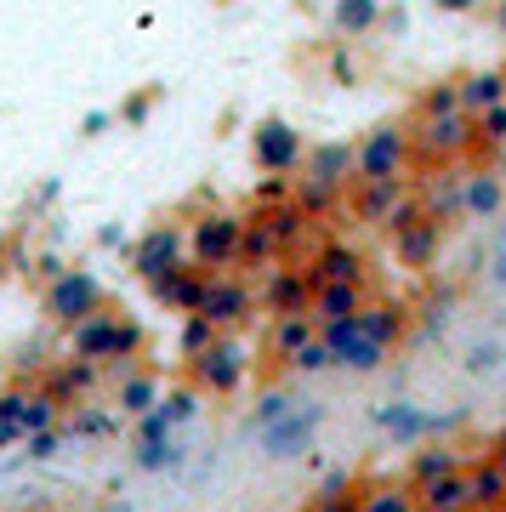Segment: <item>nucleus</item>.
I'll return each mask as SVG.
<instances>
[{
    "mask_svg": "<svg viewBox=\"0 0 506 512\" xmlns=\"http://www.w3.org/2000/svg\"><path fill=\"white\" fill-rule=\"evenodd\" d=\"M370 302L364 285H313V319L336 325V319H359V308Z\"/></svg>",
    "mask_w": 506,
    "mask_h": 512,
    "instance_id": "obj_27",
    "label": "nucleus"
},
{
    "mask_svg": "<svg viewBox=\"0 0 506 512\" xmlns=\"http://www.w3.org/2000/svg\"><path fill=\"white\" fill-rule=\"evenodd\" d=\"M6 387H12V382H6V376H0V393H6Z\"/></svg>",
    "mask_w": 506,
    "mask_h": 512,
    "instance_id": "obj_60",
    "label": "nucleus"
},
{
    "mask_svg": "<svg viewBox=\"0 0 506 512\" xmlns=\"http://www.w3.org/2000/svg\"><path fill=\"white\" fill-rule=\"evenodd\" d=\"M313 285H364V251L347 245V239H325L308 262Z\"/></svg>",
    "mask_w": 506,
    "mask_h": 512,
    "instance_id": "obj_16",
    "label": "nucleus"
},
{
    "mask_svg": "<svg viewBox=\"0 0 506 512\" xmlns=\"http://www.w3.org/2000/svg\"><path fill=\"white\" fill-rule=\"evenodd\" d=\"M330 365H336V353H330L325 342H319V336H313L308 348L290 359V370H302V376H319V370H330Z\"/></svg>",
    "mask_w": 506,
    "mask_h": 512,
    "instance_id": "obj_45",
    "label": "nucleus"
},
{
    "mask_svg": "<svg viewBox=\"0 0 506 512\" xmlns=\"http://www.w3.org/2000/svg\"><path fill=\"white\" fill-rule=\"evenodd\" d=\"M381 18H387L381 0H336V6H330V23H336V35H342L347 46H359L364 35H376Z\"/></svg>",
    "mask_w": 506,
    "mask_h": 512,
    "instance_id": "obj_24",
    "label": "nucleus"
},
{
    "mask_svg": "<svg viewBox=\"0 0 506 512\" xmlns=\"http://www.w3.org/2000/svg\"><path fill=\"white\" fill-rule=\"evenodd\" d=\"M126 262H131V274L143 279V285L165 279L171 268L188 262V228H182V222H154V228H143V234L126 245Z\"/></svg>",
    "mask_w": 506,
    "mask_h": 512,
    "instance_id": "obj_4",
    "label": "nucleus"
},
{
    "mask_svg": "<svg viewBox=\"0 0 506 512\" xmlns=\"http://www.w3.org/2000/svg\"><path fill=\"white\" fill-rule=\"evenodd\" d=\"M69 353L74 359H86V365H114L120 359V313H91L80 325L69 330Z\"/></svg>",
    "mask_w": 506,
    "mask_h": 512,
    "instance_id": "obj_13",
    "label": "nucleus"
},
{
    "mask_svg": "<svg viewBox=\"0 0 506 512\" xmlns=\"http://www.w3.org/2000/svg\"><path fill=\"white\" fill-rule=\"evenodd\" d=\"M421 211L438 222L450 217H467V177H450V171H433L427 188H421Z\"/></svg>",
    "mask_w": 506,
    "mask_h": 512,
    "instance_id": "obj_25",
    "label": "nucleus"
},
{
    "mask_svg": "<svg viewBox=\"0 0 506 512\" xmlns=\"http://www.w3.org/2000/svg\"><path fill=\"white\" fill-rule=\"evenodd\" d=\"M199 313L228 336V330H239L256 313V291L239 274H217V279H211V291H205V302H199Z\"/></svg>",
    "mask_w": 506,
    "mask_h": 512,
    "instance_id": "obj_12",
    "label": "nucleus"
},
{
    "mask_svg": "<svg viewBox=\"0 0 506 512\" xmlns=\"http://www.w3.org/2000/svg\"><path fill=\"white\" fill-rule=\"evenodd\" d=\"M472 154H484V160H501L506 154V103L472 114Z\"/></svg>",
    "mask_w": 506,
    "mask_h": 512,
    "instance_id": "obj_35",
    "label": "nucleus"
},
{
    "mask_svg": "<svg viewBox=\"0 0 506 512\" xmlns=\"http://www.w3.org/2000/svg\"><path fill=\"white\" fill-rule=\"evenodd\" d=\"M438 251H444V222L427 217V211L393 228V256H398V268H410V274H427V268L438 262Z\"/></svg>",
    "mask_w": 506,
    "mask_h": 512,
    "instance_id": "obj_11",
    "label": "nucleus"
},
{
    "mask_svg": "<svg viewBox=\"0 0 506 512\" xmlns=\"http://www.w3.org/2000/svg\"><path fill=\"white\" fill-rule=\"evenodd\" d=\"M359 478L347 473V467H330L325 473V484L313 490V501H308V512H359Z\"/></svg>",
    "mask_w": 506,
    "mask_h": 512,
    "instance_id": "obj_29",
    "label": "nucleus"
},
{
    "mask_svg": "<svg viewBox=\"0 0 506 512\" xmlns=\"http://www.w3.org/2000/svg\"><path fill=\"white\" fill-rule=\"evenodd\" d=\"M495 29L506 35V0H495Z\"/></svg>",
    "mask_w": 506,
    "mask_h": 512,
    "instance_id": "obj_58",
    "label": "nucleus"
},
{
    "mask_svg": "<svg viewBox=\"0 0 506 512\" xmlns=\"http://www.w3.org/2000/svg\"><path fill=\"white\" fill-rule=\"evenodd\" d=\"M319 421H325V404H296L285 421H273L268 433H262V456L268 461H296L313 450V433H319Z\"/></svg>",
    "mask_w": 506,
    "mask_h": 512,
    "instance_id": "obj_9",
    "label": "nucleus"
},
{
    "mask_svg": "<svg viewBox=\"0 0 506 512\" xmlns=\"http://www.w3.org/2000/svg\"><path fill=\"white\" fill-rule=\"evenodd\" d=\"M188 228V262L199 274H234L239 268V239H245V217L228 211V205H205L194 217L182 222Z\"/></svg>",
    "mask_w": 506,
    "mask_h": 512,
    "instance_id": "obj_1",
    "label": "nucleus"
},
{
    "mask_svg": "<svg viewBox=\"0 0 506 512\" xmlns=\"http://www.w3.org/2000/svg\"><path fill=\"white\" fill-rule=\"evenodd\" d=\"M410 148H416V160H461V154H472V114H421L416 131H410Z\"/></svg>",
    "mask_w": 506,
    "mask_h": 512,
    "instance_id": "obj_7",
    "label": "nucleus"
},
{
    "mask_svg": "<svg viewBox=\"0 0 506 512\" xmlns=\"http://www.w3.org/2000/svg\"><path fill=\"white\" fill-rule=\"evenodd\" d=\"M467 490H472V512H506V467L495 456L467 461Z\"/></svg>",
    "mask_w": 506,
    "mask_h": 512,
    "instance_id": "obj_23",
    "label": "nucleus"
},
{
    "mask_svg": "<svg viewBox=\"0 0 506 512\" xmlns=\"http://www.w3.org/2000/svg\"><path fill=\"white\" fill-rule=\"evenodd\" d=\"M416 165V148H410V131L398 120H381L376 131H364L359 160H353V183H404Z\"/></svg>",
    "mask_w": 506,
    "mask_h": 512,
    "instance_id": "obj_2",
    "label": "nucleus"
},
{
    "mask_svg": "<svg viewBox=\"0 0 506 512\" xmlns=\"http://www.w3.org/2000/svg\"><path fill=\"white\" fill-rule=\"evenodd\" d=\"M330 74H336V80H342V86H353V80H359V63H353V46H336V57H330Z\"/></svg>",
    "mask_w": 506,
    "mask_h": 512,
    "instance_id": "obj_50",
    "label": "nucleus"
},
{
    "mask_svg": "<svg viewBox=\"0 0 506 512\" xmlns=\"http://www.w3.org/2000/svg\"><path fill=\"white\" fill-rule=\"evenodd\" d=\"M97 387V365H86V359H63V365H52V370H40V393L46 399H57V404H80Z\"/></svg>",
    "mask_w": 506,
    "mask_h": 512,
    "instance_id": "obj_19",
    "label": "nucleus"
},
{
    "mask_svg": "<svg viewBox=\"0 0 506 512\" xmlns=\"http://www.w3.org/2000/svg\"><path fill=\"white\" fill-rule=\"evenodd\" d=\"M23 404H29V387H6L0 393V450L23 439Z\"/></svg>",
    "mask_w": 506,
    "mask_h": 512,
    "instance_id": "obj_39",
    "label": "nucleus"
},
{
    "mask_svg": "<svg viewBox=\"0 0 506 512\" xmlns=\"http://www.w3.org/2000/svg\"><path fill=\"white\" fill-rule=\"evenodd\" d=\"M319 336V319L313 313H285V319H268V359L273 365H290L296 353Z\"/></svg>",
    "mask_w": 506,
    "mask_h": 512,
    "instance_id": "obj_21",
    "label": "nucleus"
},
{
    "mask_svg": "<svg viewBox=\"0 0 506 512\" xmlns=\"http://www.w3.org/2000/svg\"><path fill=\"white\" fill-rule=\"evenodd\" d=\"M359 330L370 336V342H381V348H393V342L410 336V308L393 302V296H370V302L359 308Z\"/></svg>",
    "mask_w": 506,
    "mask_h": 512,
    "instance_id": "obj_18",
    "label": "nucleus"
},
{
    "mask_svg": "<svg viewBox=\"0 0 506 512\" xmlns=\"http://www.w3.org/2000/svg\"><path fill=\"white\" fill-rule=\"evenodd\" d=\"M217 336H222V330L211 325L205 313H182V325H177V353H182V359H199V353L211 348Z\"/></svg>",
    "mask_w": 506,
    "mask_h": 512,
    "instance_id": "obj_37",
    "label": "nucleus"
},
{
    "mask_svg": "<svg viewBox=\"0 0 506 512\" xmlns=\"http://www.w3.org/2000/svg\"><path fill=\"white\" fill-rule=\"evenodd\" d=\"M290 410H296V399H290L285 387H268V393L256 399V410H251V433H268L273 421H285Z\"/></svg>",
    "mask_w": 506,
    "mask_h": 512,
    "instance_id": "obj_40",
    "label": "nucleus"
},
{
    "mask_svg": "<svg viewBox=\"0 0 506 512\" xmlns=\"http://www.w3.org/2000/svg\"><path fill=\"white\" fill-rule=\"evenodd\" d=\"M69 433H80V439H109V433H114V410H103V404H86V410H74Z\"/></svg>",
    "mask_w": 506,
    "mask_h": 512,
    "instance_id": "obj_41",
    "label": "nucleus"
},
{
    "mask_svg": "<svg viewBox=\"0 0 506 512\" xmlns=\"http://www.w3.org/2000/svg\"><path fill=\"white\" fill-rule=\"evenodd\" d=\"M57 421H63V404L46 399L40 387H29V404H23V439H35V433H52Z\"/></svg>",
    "mask_w": 506,
    "mask_h": 512,
    "instance_id": "obj_38",
    "label": "nucleus"
},
{
    "mask_svg": "<svg viewBox=\"0 0 506 512\" xmlns=\"http://www.w3.org/2000/svg\"><path fill=\"white\" fill-rule=\"evenodd\" d=\"M63 274H69V262H63L57 251H40L35 256V279H40V285H52V279H63Z\"/></svg>",
    "mask_w": 506,
    "mask_h": 512,
    "instance_id": "obj_51",
    "label": "nucleus"
},
{
    "mask_svg": "<svg viewBox=\"0 0 506 512\" xmlns=\"http://www.w3.org/2000/svg\"><path fill=\"white\" fill-rule=\"evenodd\" d=\"M489 456H495V461H501V467H506V421H501V427H495V433H489Z\"/></svg>",
    "mask_w": 506,
    "mask_h": 512,
    "instance_id": "obj_55",
    "label": "nucleus"
},
{
    "mask_svg": "<svg viewBox=\"0 0 506 512\" xmlns=\"http://www.w3.org/2000/svg\"><path fill=\"white\" fill-rule=\"evenodd\" d=\"M57 450H63V427H52V433H35V439H29V456H35V461H52Z\"/></svg>",
    "mask_w": 506,
    "mask_h": 512,
    "instance_id": "obj_52",
    "label": "nucleus"
},
{
    "mask_svg": "<svg viewBox=\"0 0 506 512\" xmlns=\"http://www.w3.org/2000/svg\"><path fill=\"white\" fill-rule=\"evenodd\" d=\"M467 217L472 222H501L506 217V177L495 165L467 171Z\"/></svg>",
    "mask_w": 506,
    "mask_h": 512,
    "instance_id": "obj_20",
    "label": "nucleus"
},
{
    "mask_svg": "<svg viewBox=\"0 0 506 512\" xmlns=\"http://www.w3.org/2000/svg\"><path fill=\"white\" fill-rule=\"evenodd\" d=\"M109 126H114V109H91L86 120H80V131H86V137H103Z\"/></svg>",
    "mask_w": 506,
    "mask_h": 512,
    "instance_id": "obj_53",
    "label": "nucleus"
},
{
    "mask_svg": "<svg viewBox=\"0 0 506 512\" xmlns=\"http://www.w3.org/2000/svg\"><path fill=\"white\" fill-rule=\"evenodd\" d=\"M273 262H279V245H273V234H268V217L256 211V217H245V239H239V268H245V274H268Z\"/></svg>",
    "mask_w": 506,
    "mask_h": 512,
    "instance_id": "obj_28",
    "label": "nucleus"
},
{
    "mask_svg": "<svg viewBox=\"0 0 506 512\" xmlns=\"http://www.w3.org/2000/svg\"><path fill=\"white\" fill-rule=\"evenodd\" d=\"M182 456H188V450H182V439H177V433H171V439L131 444V467H137V473H177V467H182Z\"/></svg>",
    "mask_w": 506,
    "mask_h": 512,
    "instance_id": "obj_34",
    "label": "nucleus"
},
{
    "mask_svg": "<svg viewBox=\"0 0 506 512\" xmlns=\"http://www.w3.org/2000/svg\"><path fill=\"white\" fill-rule=\"evenodd\" d=\"M501 365H506V348H501V342H472V353H467V370H472V376H495Z\"/></svg>",
    "mask_w": 506,
    "mask_h": 512,
    "instance_id": "obj_44",
    "label": "nucleus"
},
{
    "mask_svg": "<svg viewBox=\"0 0 506 512\" xmlns=\"http://www.w3.org/2000/svg\"><path fill=\"white\" fill-rule=\"evenodd\" d=\"M489 285H495V291H506V217L495 222V251H489Z\"/></svg>",
    "mask_w": 506,
    "mask_h": 512,
    "instance_id": "obj_47",
    "label": "nucleus"
},
{
    "mask_svg": "<svg viewBox=\"0 0 506 512\" xmlns=\"http://www.w3.org/2000/svg\"><path fill=\"white\" fill-rule=\"evenodd\" d=\"M137 353H143V325H137V319H120V359H114V365H126Z\"/></svg>",
    "mask_w": 506,
    "mask_h": 512,
    "instance_id": "obj_49",
    "label": "nucleus"
},
{
    "mask_svg": "<svg viewBox=\"0 0 506 512\" xmlns=\"http://www.w3.org/2000/svg\"><path fill=\"white\" fill-rule=\"evenodd\" d=\"M251 365H256L251 348L239 342L234 330H228V336H217V342L199 353V359H188V370H194V387H199V393H217V399H234L239 387L251 382Z\"/></svg>",
    "mask_w": 506,
    "mask_h": 512,
    "instance_id": "obj_3",
    "label": "nucleus"
},
{
    "mask_svg": "<svg viewBox=\"0 0 506 512\" xmlns=\"http://www.w3.org/2000/svg\"><path fill=\"white\" fill-rule=\"evenodd\" d=\"M251 154H256V165H262V177H302L308 137L290 126V120L268 114V120H256V131H251Z\"/></svg>",
    "mask_w": 506,
    "mask_h": 512,
    "instance_id": "obj_6",
    "label": "nucleus"
},
{
    "mask_svg": "<svg viewBox=\"0 0 506 512\" xmlns=\"http://www.w3.org/2000/svg\"><path fill=\"white\" fill-rule=\"evenodd\" d=\"M256 308L268 313V319H285V313H313V279H308V268H290V262H273L268 274H262Z\"/></svg>",
    "mask_w": 506,
    "mask_h": 512,
    "instance_id": "obj_8",
    "label": "nucleus"
},
{
    "mask_svg": "<svg viewBox=\"0 0 506 512\" xmlns=\"http://www.w3.org/2000/svg\"><path fill=\"white\" fill-rule=\"evenodd\" d=\"M353 160H359V143H313L308 160H302V183L342 194L353 183Z\"/></svg>",
    "mask_w": 506,
    "mask_h": 512,
    "instance_id": "obj_15",
    "label": "nucleus"
},
{
    "mask_svg": "<svg viewBox=\"0 0 506 512\" xmlns=\"http://www.w3.org/2000/svg\"><path fill=\"white\" fill-rule=\"evenodd\" d=\"M97 245H109V251H120V245H126V228H120V222H109V228L97 234Z\"/></svg>",
    "mask_w": 506,
    "mask_h": 512,
    "instance_id": "obj_54",
    "label": "nucleus"
},
{
    "mask_svg": "<svg viewBox=\"0 0 506 512\" xmlns=\"http://www.w3.org/2000/svg\"><path fill=\"white\" fill-rule=\"evenodd\" d=\"M12 245H18V234H12V228H0V268L12 262Z\"/></svg>",
    "mask_w": 506,
    "mask_h": 512,
    "instance_id": "obj_57",
    "label": "nucleus"
},
{
    "mask_svg": "<svg viewBox=\"0 0 506 512\" xmlns=\"http://www.w3.org/2000/svg\"><path fill=\"white\" fill-rule=\"evenodd\" d=\"M467 461L455 456L450 444H427V450H416L410 456V467H404V484H433V478H444V473H461Z\"/></svg>",
    "mask_w": 506,
    "mask_h": 512,
    "instance_id": "obj_33",
    "label": "nucleus"
},
{
    "mask_svg": "<svg viewBox=\"0 0 506 512\" xmlns=\"http://www.w3.org/2000/svg\"><path fill=\"white\" fill-rule=\"evenodd\" d=\"M336 200H342V194H330V188H313V183H302V177H296V205H302L313 222L330 217V211H336Z\"/></svg>",
    "mask_w": 506,
    "mask_h": 512,
    "instance_id": "obj_42",
    "label": "nucleus"
},
{
    "mask_svg": "<svg viewBox=\"0 0 506 512\" xmlns=\"http://www.w3.org/2000/svg\"><path fill=\"white\" fill-rule=\"evenodd\" d=\"M285 200H296V188H290L285 177H262V183H256V205H262V211H273V205H285Z\"/></svg>",
    "mask_w": 506,
    "mask_h": 512,
    "instance_id": "obj_48",
    "label": "nucleus"
},
{
    "mask_svg": "<svg viewBox=\"0 0 506 512\" xmlns=\"http://www.w3.org/2000/svg\"><path fill=\"white\" fill-rule=\"evenodd\" d=\"M421 114H461V80H438L433 92L421 97Z\"/></svg>",
    "mask_w": 506,
    "mask_h": 512,
    "instance_id": "obj_43",
    "label": "nucleus"
},
{
    "mask_svg": "<svg viewBox=\"0 0 506 512\" xmlns=\"http://www.w3.org/2000/svg\"><path fill=\"white\" fill-rule=\"evenodd\" d=\"M148 291H154V302H160L165 313H199V302L211 291V274H199L194 262H182V268H171L165 279H154Z\"/></svg>",
    "mask_w": 506,
    "mask_h": 512,
    "instance_id": "obj_17",
    "label": "nucleus"
},
{
    "mask_svg": "<svg viewBox=\"0 0 506 512\" xmlns=\"http://www.w3.org/2000/svg\"><path fill=\"white\" fill-rule=\"evenodd\" d=\"M404 194H410L404 183H359L353 188V200H347V211H353L359 222H370V228H387L393 211L404 205Z\"/></svg>",
    "mask_w": 506,
    "mask_h": 512,
    "instance_id": "obj_22",
    "label": "nucleus"
},
{
    "mask_svg": "<svg viewBox=\"0 0 506 512\" xmlns=\"http://www.w3.org/2000/svg\"><path fill=\"white\" fill-rule=\"evenodd\" d=\"M359 512H416V484H370L359 495Z\"/></svg>",
    "mask_w": 506,
    "mask_h": 512,
    "instance_id": "obj_36",
    "label": "nucleus"
},
{
    "mask_svg": "<svg viewBox=\"0 0 506 512\" xmlns=\"http://www.w3.org/2000/svg\"><path fill=\"white\" fill-rule=\"evenodd\" d=\"M438 12H478V6H484V0H433Z\"/></svg>",
    "mask_w": 506,
    "mask_h": 512,
    "instance_id": "obj_56",
    "label": "nucleus"
},
{
    "mask_svg": "<svg viewBox=\"0 0 506 512\" xmlns=\"http://www.w3.org/2000/svg\"><path fill=\"white\" fill-rule=\"evenodd\" d=\"M262 217H268V234H273V245H279V256H290L302 239H308V228H313V217L296 200L273 205V211H262Z\"/></svg>",
    "mask_w": 506,
    "mask_h": 512,
    "instance_id": "obj_30",
    "label": "nucleus"
},
{
    "mask_svg": "<svg viewBox=\"0 0 506 512\" xmlns=\"http://www.w3.org/2000/svg\"><path fill=\"white\" fill-rule=\"evenodd\" d=\"M160 399H165V387H160V376H154V370H131L126 382H120V393H114V404H120L131 421L148 416Z\"/></svg>",
    "mask_w": 506,
    "mask_h": 512,
    "instance_id": "obj_32",
    "label": "nucleus"
},
{
    "mask_svg": "<svg viewBox=\"0 0 506 512\" xmlns=\"http://www.w3.org/2000/svg\"><path fill=\"white\" fill-rule=\"evenodd\" d=\"M319 342H325V348L336 353V365L359 370V376H376V370L387 365V348L364 336L359 319H336V325H319Z\"/></svg>",
    "mask_w": 506,
    "mask_h": 512,
    "instance_id": "obj_10",
    "label": "nucleus"
},
{
    "mask_svg": "<svg viewBox=\"0 0 506 512\" xmlns=\"http://www.w3.org/2000/svg\"><path fill=\"white\" fill-rule=\"evenodd\" d=\"M109 512H131V507H126V501H114V507H109Z\"/></svg>",
    "mask_w": 506,
    "mask_h": 512,
    "instance_id": "obj_59",
    "label": "nucleus"
},
{
    "mask_svg": "<svg viewBox=\"0 0 506 512\" xmlns=\"http://www.w3.org/2000/svg\"><path fill=\"white\" fill-rule=\"evenodd\" d=\"M416 512H472L467 467H461V473L433 478V484H416Z\"/></svg>",
    "mask_w": 506,
    "mask_h": 512,
    "instance_id": "obj_26",
    "label": "nucleus"
},
{
    "mask_svg": "<svg viewBox=\"0 0 506 512\" xmlns=\"http://www.w3.org/2000/svg\"><path fill=\"white\" fill-rule=\"evenodd\" d=\"M495 103H506V69H472L467 80H461V109L484 114V109H495Z\"/></svg>",
    "mask_w": 506,
    "mask_h": 512,
    "instance_id": "obj_31",
    "label": "nucleus"
},
{
    "mask_svg": "<svg viewBox=\"0 0 506 512\" xmlns=\"http://www.w3.org/2000/svg\"><path fill=\"white\" fill-rule=\"evenodd\" d=\"M154 103H160V86H148V92L126 97V103H120V120H126V126H143L148 114H154Z\"/></svg>",
    "mask_w": 506,
    "mask_h": 512,
    "instance_id": "obj_46",
    "label": "nucleus"
},
{
    "mask_svg": "<svg viewBox=\"0 0 506 512\" xmlns=\"http://www.w3.org/2000/svg\"><path fill=\"white\" fill-rule=\"evenodd\" d=\"M370 421H376V427L398 444V450H421V444L433 439V410H421V404H410V399L376 404V410H370Z\"/></svg>",
    "mask_w": 506,
    "mask_h": 512,
    "instance_id": "obj_14",
    "label": "nucleus"
},
{
    "mask_svg": "<svg viewBox=\"0 0 506 512\" xmlns=\"http://www.w3.org/2000/svg\"><path fill=\"white\" fill-rule=\"evenodd\" d=\"M109 308V291H103V279L91 274V268H69L63 279H52L46 285V319L63 330H74L80 319H91V313Z\"/></svg>",
    "mask_w": 506,
    "mask_h": 512,
    "instance_id": "obj_5",
    "label": "nucleus"
}]
</instances>
